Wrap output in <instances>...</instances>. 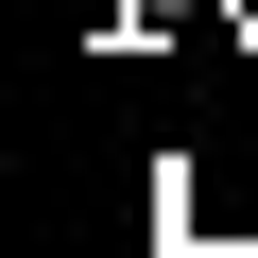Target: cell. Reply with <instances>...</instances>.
Instances as JSON below:
<instances>
[{"mask_svg": "<svg viewBox=\"0 0 258 258\" xmlns=\"http://www.w3.org/2000/svg\"><path fill=\"white\" fill-rule=\"evenodd\" d=\"M241 18H258V0H241Z\"/></svg>", "mask_w": 258, "mask_h": 258, "instance_id": "1", "label": "cell"}]
</instances>
